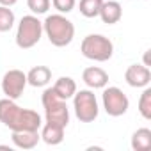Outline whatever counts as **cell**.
Listing matches in <instances>:
<instances>
[{
	"label": "cell",
	"mask_w": 151,
	"mask_h": 151,
	"mask_svg": "<svg viewBox=\"0 0 151 151\" xmlns=\"http://www.w3.org/2000/svg\"><path fill=\"white\" fill-rule=\"evenodd\" d=\"M43 37V22L36 14H27L20 20L18 29H16V45L22 50L34 48Z\"/></svg>",
	"instance_id": "cell-4"
},
{
	"label": "cell",
	"mask_w": 151,
	"mask_h": 151,
	"mask_svg": "<svg viewBox=\"0 0 151 151\" xmlns=\"http://www.w3.org/2000/svg\"><path fill=\"white\" fill-rule=\"evenodd\" d=\"M41 140L45 142V144H48V146H57V144H60L62 140H64V126H60V124H55V123H45L41 128Z\"/></svg>",
	"instance_id": "cell-13"
},
{
	"label": "cell",
	"mask_w": 151,
	"mask_h": 151,
	"mask_svg": "<svg viewBox=\"0 0 151 151\" xmlns=\"http://www.w3.org/2000/svg\"><path fill=\"white\" fill-rule=\"evenodd\" d=\"M52 80V69L48 66H34L27 73V84L32 87H46Z\"/></svg>",
	"instance_id": "cell-14"
},
{
	"label": "cell",
	"mask_w": 151,
	"mask_h": 151,
	"mask_svg": "<svg viewBox=\"0 0 151 151\" xmlns=\"http://www.w3.org/2000/svg\"><path fill=\"white\" fill-rule=\"evenodd\" d=\"M101 101H103L105 112L110 117L124 116L128 112V109H130V100L119 87H103Z\"/></svg>",
	"instance_id": "cell-7"
},
{
	"label": "cell",
	"mask_w": 151,
	"mask_h": 151,
	"mask_svg": "<svg viewBox=\"0 0 151 151\" xmlns=\"http://www.w3.org/2000/svg\"><path fill=\"white\" fill-rule=\"evenodd\" d=\"M0 123L11 132L18 130H39L43 126L41 116L32 109H23L16 100L2 98L0 100Z\"/></svg>",
	"instance_id": "cell-1"
},
{
	"label": "cell",
	"mask_w": 151,
	"mask_h": 151,
	"mask_svg": "<svg viewBox=\"0 0 151 151\" xmlns=\"http://www.w3.org/2000/svg\"><path fill=\"white\" fill-rule=\"evenodd\" d=\"M103 23L107 25H114L121 20L123 16V7L119 4V0H109V2H103L101 4V9H100V14Z\"/></svg>",
	"instance_id": "cell-12"
},
{
	"label": "cell",
	"mask_w": 151,
	"mask_h": 151,
	"mask_svg": "<svg viewBox=\"0 0 151 151\" xmlns=\"http://www.w3.org/2000/svg\"><path fill=\"white\" fill-rule=\"evenodd\" d=\"M101 4H103V0H80V4H78L80 14L86 18H96L100 14Z\"/></svg>",
	"instance_id": "cell-17"
},
{
	"label": "cell",
	"mask_w": 151,
	"mask_h": 151,
	"mask_svg": "<svg viewBox=\"0 0 151 151\" xmlns=\"http://www.w3.org/2000/svg\"><path fill=\"white\" fill-rule=\"evenodd\" d=\"M139 112L146 121L151 119V87H144L139 98Z\"/></svg>",
	"instance_id": "cell-19"
},
{
	"label": "cell",
	"mask_w": 151,
	"mask_h": 151,
	"mask_svg": "<svg viewBox=\"0 0 151 151\" xmlns=\"http://www.w3.org/2000/svg\"><path fill=\"white\" fill-rule=\"evenodd\" d=\"M41 103L45 107V119H46V123H55V124H60L64 128L69 124V109H68L66 101L60 100L53 93L52 87L43 91Z\"/></svg>",
	"instance_id": "cell-5"
},
{
	"label": "cell",
	"mask_w": 151,
	"mask_h": 151,
	"mask_svg": "<svg viewBox=\"0 0 151 151\" xmlns=\"http://www.w3.org/2000/svg\"><path fill=\"white\" fill-rule=\"evenodd\" d=\"M53 93L60 98V100H64V101H68L69 98H73V94L77 93V82H75L71 77H60L55 84H53Z\"/></svg>",
	"instance_id": "cell-15"
},
{
	"label": "cell",
	"mask_w": 151,
	"mask_h": 151,
	"mask_svg": "<svg viewBox=\"0 0 151 151\" xmlns=\"http://www.w3.org/2000/svg\"><path fill=\"white\" fill-rule=\"evenodd\" d=\"M80 52L94 62H107L114 55V43L103 34H89L80 43Z\"/></svg>",
	"instance_id": "cell-3"
},
{
	"label": "cell",
	"mask_w": 151,
	"mask_h": 151,
	"mask_svg": "<svg viewBox=\"0 0 151 151\" xmlns=\"http://www.w3.org/2000/svg\"><path fill=\"white\" fill-rule=\"evenodd\" d=\"M52 2L50 0H27V7L32 11V14H45L48 13Z\"/></svg>",
	"instance_id": "cell-20"
},
{
	"label": "cell",
	"mask_w": 151,
	"mask_h": 151,
	"mask_svg": "<svg viewBox=\"0 0 151 151\" xmlns=\"http://www.w3.org/2000/svg\"><path fill=\"white\" fill-rule=\"evenodd\" d=\"M11 139H13V144L20 149H34L41 140V135H39V130H18V132H13Z\"/></svg>",
	"instance_id": "cell-11"
},
{
	"label": "cell",
	"mask_w": 151,
	"mask_h": 151,
	"mask_svg": "<svg viewBox=\"0 0 151 151\" xmlns=\"http://www.w3.org/2000/svg\"><path fill=\"white\" fill-rule=\"evenodd\" d=\"M52 6L60 13V14H68L75 9V6H77V0H50Z\"/></svg>",
	"instance_id": "cell-21"
},
{
	"label": "cell",
	"mask_w": 151,
	"mask_h": 151,
	"mask_svg": "<svg viewBox=\"0 0 151 151\" xmlns=\"http://www.w3.org/2000/svg\"><path fill=\"white\" fill-rule=\"evenodd\" d=\"M144 66H147V68L151 66V64H149V50L144 53Z\"/></svg>",
	"instance_id": "cell-23"
},
{
	"label": "cell",
	"mask_w": 151,
	"mask_h": 151,
	"mask_svg": "<svg viewBox=\"0 0 151 151\" xmlns=\"http://www.w3.org/2000/svg\"><path fill=\"white\" fill-rule=\"evenodd\" d=\"M27 87V73L22 69H9L2 78V93L6 98L18 100Z\"/></svg>",
	"instance_id": "cell-8"
},
{
	"label": "cell",
	"mask_w": 151,
	"mask_h": 151,
	"mask_svg": "<svg viewBox=\"0 0 151 151\" xmlns=\"http://www.w3.org/2000/svg\"><path fill=\"white\" fill-rule=\"evenodd\" d=\"M124 80L130 87H137V89H144L149 86L151 82V71L147 66L144 64H132L128 66V69L124 71Z\"/></svg>",
	"instance_id": "cell-9"
},
{
	"label": "cell",
	"mask_w": 151,
	"mask_h": 151,
	"mask_svg": "<svg viewBox=\"0 0 151 151\" xmlns=\"http://www.w3.org/2000/svg\"><path fill=\"white\" fill-rule=\"evenodd\" d=\"M18 0H0V6H6V7H13Z\"/></svg>",
	"instance_id": "cell-22"
},
{
	"label": "cell",
	"mask_w": 151,
	"mask_h": 151,
	"mask_svg": "<svg viewBox=\"0 0 151 151\" xmlns=\"http://www.w3.org/2000/svg\"><path fill=\"white\" fill-rule=\"evenodd\" d=\"M73 110L80 123H93L98 117L100 107L93 89H80L73 94Z\"/></svg>",
	"instance_id": "cell-6"
},
{
	"label": "cell",
	"mask_w": 151,
	"mask_h": 151,
	"mask_svg": "<svg viewBox=\"0 0 151 151\" xmlns=\"http://www.w3.org/2000/svg\"><path fill=\"white\" fill-rule=\"evenodd\" d=\"M82 80L89 89H103L109 84V73L98 66H89L82 73Z\"/></svg>",
	"instance_id": "cell-10"
},
{
	"label": "cell",
	"mask_w": 151,
	"mask_h": 151,
	"mask_svg": "<svg viewBox=\"0 0 151 151\" xmlns=\"http://www.w3.org/2000/svg\"><path fill=\"white\" fill-rule=\"evenodd\" d=\"M14 22H16V16L13 9L0 6V32H9L14 27Z\"/></svg>",
	"instance_id": "cell-18"
},
{
	"label": "cell",
	"mask_w": 151,
	"mask_h": 151,
	"mask_svg": "<svg viewBox=\"0 0 151 151\" xmlns=\"http://www.w3.org/2000/svg\"><path fill=\"white\" fill-rule=\"evenodd\" d=\"M151 147V130L139 128L132 135V149L133 151H147Z\"/></svg>",
	"instance_id": "cell-16"
},
{
	"label": "cell",
	"mask_w": 151,
	"mask_h": 151,
	"mask_svg": "<svg viewBox=\"0 0 151 151\" xmlns=\"http://www.w3.org/2000/svg\"><path fill=\"white\" fill-rule=\"evenodd\" d=\"M43 34H46L48 41L57 46V48H64L68 46L73 37H75V25L71 20H68L64 14L57 13V14H48L46 20L43 22Z\"/></svg>",
	"instance_id": "cell-2"
}]
</instances>
